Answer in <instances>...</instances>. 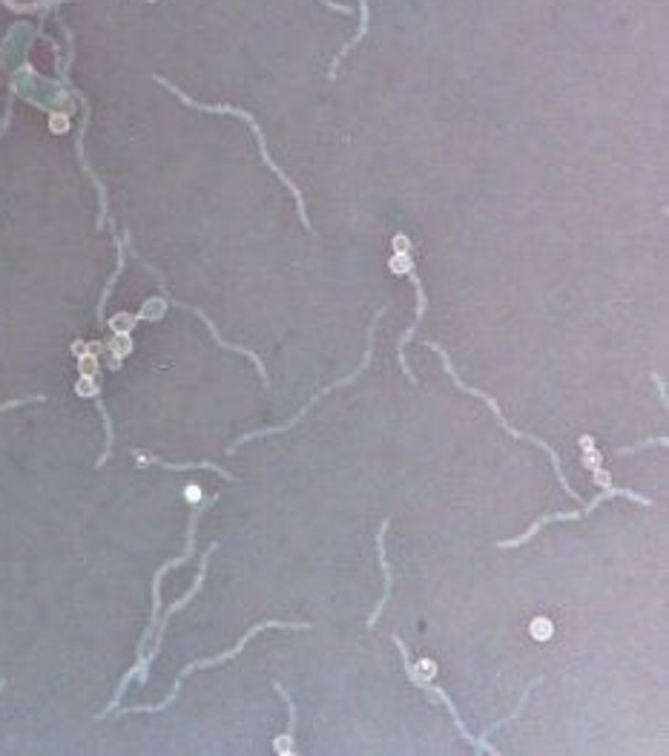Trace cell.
Wrapping results in <instances>:
<instances>
[{"instance_id":"17","label":"cell","mask_w":669,"mask_h":756,"mask_svg":"<svg viewBox=\"0 0 669 756\" xmlns=\"http://www.w3.org/2000/svg\"><path fill=\"white\" fill-rule=\"evenodd\" d=\"M325 6H331L334 12H342V15H351V9L348 6H342V4H334V0H322Z\"/></svg>"},{"instance_id":"6","label":"cell","mask_w":669,"mask_h":756,"mask_svg":"<svg viewBox=\"0 0 669 756\" xmlns=\"http://www.w3.org/2000/svg\"><path fill=\"white\" fill-rule=\"evenodd\" d=\"M609 498H629V500H635V503H644V507H653V498H644V495L632 492V489H606V492H601L598 498H592V500L586 503V509H577V512H557V515H544V518L534 520V524L529 527V532H523L520 538H512V541H500L497 547H500V549L523 547L526 541H532V538H534L540 529H544L546 524H554V520H577V518H586V515H592L594 509H598L601 503H606Z\"/></svg>"},{"instance_id":"1","label":"cell","mask_w":669,"mask_h":756,"mask_svg":"<svg viewBox=\"0 0 669 756\" xmlns=\"http://www.w3.org/2000/svg\"><path fill=\"white\" fill-rule=\"evenodd\" d=\"M215 547H219V544H210V547H207V552L202 555V567H198V575H195V581H193V587H190V592H187V596H185V599H178L175 604H170V610H167V613H165V619H158V624H155V647H150V653H147V656H141V661L135 664V668H133L130 673H126V676L121 679V685H118V690H115V699L110 701V708H106V711H104V713H101L98 719L110 716V713L115 711L118 699L124 696L126 685H130V681H133L135 676H138V681H147L150 661H153V659L158 656V650H161V639H165V630H167L170 619H173V616L178 613V610H185V607H187V604H190V601L195 599V592L202 590V584H205V575H207V564H210V555L215 552Z\"/></svg>"},{"instance_id":"13","label":"cell","mask_w":669,"mask_h":756,"mask_svg":"<svg viewBox=\"0 0 669 756\" xmlns=\"http://www.w3.org/2000/svg\"><path fill=\"white\" fill-rule=\"evenodd\" d=\"M368 21H371V9H368V0H359V29H356V35H354V38H351V41H348L345 46L339 49V55L334 58V64H331V72H328L331 78H336V69H339L342 58H345L348 52H351V49H354V46H356L359 41L365 38V32H368Z\"/></svg>"},{"instance_id":"11","label":"cell","mask_w":669,"mask_h":756,"mask_svg":"<svg viewBox=\"0 0 669 756\" xmlns=\"http://www.w3.org/2000/svg\"><path fill=\"white\" fill-rule=\"evenodd\" d=\"M133 458L138 460V466H161V469H170V472H187V469H210L215 475H222L225 480H236V475L222 469L219 463H210V460H198V463H167V460H161V458H153L147 452H141V449H135Z\"/></svg>"},{"instance_id":"19","label":"cell","mask_w":669,"mask_h":756,"mask_svg":"<svg viewBox=\"0 0 669 756\" xmlns=\"http://www.w3.org/2000/svg\"><path fill=\"white\" fill-rule=\"evenodd\" d=\"M4 688H6V681H4V679H0V690H4Z\"/></svg>"},{"instance_id":"18","label":"cell","mask_w":669,"mask_h":756,"mask_svg":"<svg viewBox=\"0 0 669 756\" xmlns=\"http://www.w3.org/2000/svg\"><path fill=\"white\" fill-rule=\"evenodd\" d=\"M653 380L658 383V394H661V403L666 406V386H664V380H661V377H658V374H653Z\"/></svg>"},{"instance_id":"3","label":"cell","mask_w":669,"mask_h":756,"mask_svg":"<svg viewBox=\"0 0 669 756\" xmlns=\"http://www.w3.org/2000/svg\"><path fill=\"white\" fill-rule=\"evenodd\" d=\"M267 627H287V630H311L314 624H307V621H262V624H253V630H247V633L242 636V641L236 644V647H230L227 653H222V656H213V659H198V661H190L187 668L178 673V679H175V688H173V693L161 701V705H138V708H124L121 711V716L124 713H158V711H165V708H170L173 701H175V696L182 693V685H185V679L193 673V670H202V668H213V664H222V661H230V659H236L242 650H245V644L256 636V633H262V630H267Z\"/></svg>"},{"instance_id":"16","label":"cell","mask_w":669,"mask_h":756,"mask_svg":"<svg viewBox=\"0 0 669 756\" xmlns=\"http://www.w3.org/2000/svg\"><path fill=\"white\" fill-rule=\"evenodd\" d=\"M41 400H46L44 394H35V398H26V400H9V403H0V411H9L17 406H26V403H41Z\"/></svg>"},{"instance_id":"10","label":"cell","mask_w":669,"mask_h":756,"mask_svg":"<svg viewBox=\"0 0 669 756\" xmlns=\"http://www.w3.org/2000/svg\"><path fill=\"white\" fill-rule=\"evenodd\" d=\"M405 271H408V279L414 282V287H417V317H414V326H408V331L400 337V368H403V374L408 377L411 383H417V377H414V371H411V366H408V359H405V346L411 343V337L417 334V328L423 326V317H425V291H423V279L417 277V271H414V265L408 262L405 265Z\"/></svg>"},{"instance_id":"12","label":"cell","mask_w":669,"mask_h":756,"mask_svg":"<svg viewBox=\"0 0 669 756\" xmlns=\"http://www.w3.org/2000/svg\"><path fill=\"white\" fill-rule=\"evenodd\" d=\"M274 688L282 693V699L287 701V733L276 736V753L282 756H294L296 753V745H294V733H296V722H299V716H296V701L291 699V693H287L279 681H274Z\"/></svg>"},{"instance_id":"4","label":"cell","mask_w":669,"mask_h":756,"mask_svg":"<svg viewBox=\"0 0 669 756\" xmlns=\"http://www.w3.org/2000/svg\"><path fill=\"white\" fill-rule=\"evenodd\" d=\"M388 308H379L376 311V317L371 319V326H368V348H365V357H363V363H359V368L356 371H351L348 377H342V380H336V383H331V386H325L319 394H314L311 400H307V406L302 408V411H296L291 420H285L282 426H274V428H256V431H247V435H242L236 443H233L227 452H236L239 446H245V443H250V440H262V438H270V435H282V431H287V428H294L305 414H307V408H314L322 398H328L331 391H336V388H342V386H348V383H354V380H359V377H363L365 371H368V366H371V357H374V331H376V322L383 319V314H385Z\"/></svg>"},{"instance_id":"2","label":"cell","mask_w":669,"mask_h":756,"mask_svg":"<svg viewBox=\"0 0 669 756\" xmlns=\"http://www.w3.org/2000/svg\"><path fill=\"white\" fill-rule=\"evenodd\" d=\"M155 81H158V84H165V86L170 89V93H173V96H178V98H182V101H185L187 106H195V110H202V113H222V116H239V118H245V121H247V127L253 130V136H256V141H259V150H262V158H265V165H267L270 170H274V173H276V176L282 178V182H285V187H287V190H291V193L296 196V207H299V216H302V225L307 227V233H311V219H307V210H305V199H302V193H299V187H296V185L291 182V178L285 176V170H282V167L276 165V161L270 158V153H267V144H265V133H262V127H259V121H256V118H253V116H250L247 110H239V106H225V104H198V101H193L190 96H185V93H182V89H178V86H173L170 81H165V78H155Z\"/></svg>"},{"instance_id":"8","label":"cell","mask_w":669,"mask_h":756,"mask_svg":"<svg viewBox=\"0 0 669 756\" xmlns=\"http://www.w3.org/2000/svg\"><path fill=\"white\" fill-rule=\"evenodd\" d=\"M198 515H202V509H193V515H190V527H187V547H185V552L178 555V558H173V561L161 564V567L155 570V575H153V621L147 624V630H144V636H141L138 661H141V656H144V647H147V641L155 636V624H158V619H161V579H165V575H167L170 570L187 564V561H190V555L195 552V527H198Z\"/></svg>"},{"instance_id":"7","label":"cell","mask_w":669,"mask_h":756,"mask_svg":"<svg viewBox=\"0 0 669 756\" xmlns=\"http://www.w3.org/2000/svg\"><path fill=\"white\" fill-rule=\"evenodd\" d=\"M394 644L400 647V656H403V664H405V673H408V679L414 681V685H417V688H420L423 693H428V696H434V699H440V701H443V705L448 708V713H451V719H454V725L460 728V733H463L465 740L472 742V745H474V748H477L480 753H497V748H494L492 742L474 740V736L468 733V728H465V722H463V716H460V711H457V705H454V701L448 699V693H445V690H440V688H434V685H428V681H425V679L420 676V670L414 668V659H411L408 647L403 644V639H400V636H394Z\"/></svg>"},{"instance_id":"9","label":"cell","mask_w":669,"mask_h":756,"mask_svg":"<svg viewBox=\"0 0 669 756\" xmlns=\"http://www.w3.org/2000/svg\"><path fill=\"white\" fill-rule=\"evenodd\" d=\"M391 529V520L385 518L383 520V527H379V532H376V558H379V567H383V599L376 601V607H374V613H371V619H368V630H374L376 627V619L383 616V610H385V604H388V599H391V590H394V575H391V564H388V552H385V532Z\"/></svg>"},{"instance_id":"14","label":"cell","mask_w":669,"mask_h":756,"mask_svg":"<svg viewBox=\"0 0 669 756\" xmlns=\"http://www.w3.org/2000/svg\"><path fill=\"white\" fill-rule=\"evenodd\" d=\"M115 245H118V267H115V274L110 277V282H106V291L101 294V302H98V322H104V308H106V299H110V294H113V287H115V279L121 277V271H124V242L115 237Z\"/></svg>"},{"instance_id":"5","label":"cell","mask_w":669,"mask_h":756,"mask_svg":"<svg viewBox=\"0 0 669 756\" xmlns=\"http://www.w3.org/2000/svg\"><path fill=\"white\" fill-rule=\"evenodd\" d=\"M425 348H434V351H437V354L443 357V366H445V374L451 377V380H454V383H457V388H463L465 394H472V398H480V400H485V403H488V408H492V414H494V418H497V423H500V426H503L505 431H509V435H514L517 440H529V443H534V446H540V449H544V452H546V455L552 458V463H554V475H557V480H560V486H564V492H566L569 498H577V492H574V489H572V486H569V480H566V475H564V469H560V458L554 455V449H552V446H549L546 440H537L534 435H526V431H520V428H514V426H512L509 420H505V418H503V411H500V406H497V403L492 400V394H485V391H480V388H474V386H468V383H463V380H460V374L454 371V366H451V357L445 354V348H443V346H437V343H425Z\"/></svg>"},{"instance_id":"15","label":"cell","mask_w":669,"mask_h":756,"mask_svg":"<svg viewBox=\"0 0 669 756\" xmlns=\"http://www.w3.org/2000/svg\"><path fill=\"white\" fill-rule=\"evenodd\" d=\"M646 446H666V438L641 440V443H635V446H621V449H618V455H635V452H641V449H646Z\"/></svg>"}]
</instances>
